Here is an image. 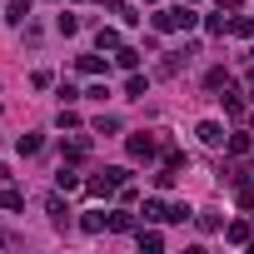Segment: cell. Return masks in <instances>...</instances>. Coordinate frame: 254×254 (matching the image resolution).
I'll return each instance as SVG.
<instances>
[{"label":"cell","mask_w":254,"mask_h":254,"mask_svg":"<svg viewBox=\"0 0 254 254\" xmlns=\"http://www.w3.org/2000/svg\"><path fill=\"white\" fill-rule=\"evenodd\" d=\"M150 20H155V30H194V10H185V5H175V10H155Z\"/></svg>","instance_id":"1"},{"label":"cell","mask_w":254,"mask_h":254,"mask_svg":"<svg viewBox=\"0 0 254 254\" xmlns=\"http://www.w3.org/2000/svg\"><path fill=\"white\" fill-rule=\"evenodd\" d=\"M125 150H130V160H155L160 140H155V135H130V145H125Z\"/></svg>","instance_id":"2"},{"label":"cell","mask_w":254,"mask_h":254,"mask_svg":"<svg viewBox=\"0 0 254 254\" xmlns=\"http://www.w3.org/2000/svg\"><path fill=\"white\" fill-rule=\"evenodd\" d=\"M194 135H199V145H209V150H219V145L229 140V135H224V125H219V120H204V125H199V130H194Z\"/></svg>","instance_id":"3"},{"label":"cell","mask_w":254,"mask_h":254,"mask_svg":"<svg viewBox=\"0 0 254 254\" xmlns=\"http://www.w3.org/2000/svg\"><path fill=\"white\" fill-rule=\"evenodd\" d=\"M80 229H85V234H105V229H110V214H105V209H85Z\"/></svg>","instance_id":"4"},{"label":"cell","mask_w":254,"mask_h":254,"mask_svg":"<svg viewBox=\"0 0 254 254\" xmlns=\"http://www.w3.org/2000/svg\"><path fill=\"white\" fill-rule=\"evenodd\" d=\"M224 150H229V155H234V160H244V155H249V150H254V140H249V135H244V130H234V135H229V140H224Z\"/></svg>","instance_id":"5"},{"label":"cell","mask_w":254,"mask_h":254,"mask_svg":"<svg viewBox=\"0 0 254 254\" xmlns=\"http://www.w3.org/2000/svg\"><path fill=\"white\" fill-rule=\"evenodd\" d=\"M150 95V80L145 75H130V80H125V100H145Z\"/></svg>","instance_id":"6"},{"label":"cell","mask_w":254,"mask_h":254,"mask_svg":"<svg viewBox=\"0 0 254 254\" xmlns=\"http://www.w3.org/2000/svg\"><path fill=\"white\" fill-rule=\"evenodd\" d=\"M45 209H50V224H70V209H65V199H60V194H50V199H45Z\"/></svg>","instance_id":"7"},{"label":"cell","mask_w":254,"mask_h":254,"mask_svg":"<svg viewBox=\"0 0 254 254\" xmlns=\"http://www.w3.org/2000/svg\"><path fill=\"white\" fill-rule=\"evenodd\" d=\"M5 20H10V25H25V20H30V0H10Z\"/></svg>","instance_id":"8"},{"label":"cell","mask_w":254,"mask_h":254,"mask_svg":"<svg viewBox=\"0 0 254 254\" xmlns=\"http://www.w3.org/2000/svg\"><path fill=\"white\" fill-rule=\"evenodd\" d=\"M0 209H25V194L10 185V190H0Z\"/></svg>","instance_id":"9"},{"label":"cell","mask_w":254,"mask_h":254,"mask_svg":"<svg viewBox=\"0 0 254 254\" xmlns=\"http://www.w3.org/2000/svg\"><path fill=\"white\" fill-rule=\"evenodd\" d=\"M55 190H65V194H70V190H80V175L60 165V175H55Z\"/></svg>","instance_id":"10"},{"label":"cell","mask_w":254,"mask_h":254,"mask_svg":"<svg viewBox=\"0 0 254 254\" xmlns=\"http://www.w3.org/2000/svg\"><path fill=\"white\" fill-rule=\"evenodd\" d=\"M140 249H150V254L165 249V234H160V229H140Z\"/></svg>","instance_id":"11"},{"label":"cell","mask_w":254,"mask_h":254,"mask_svg":"<svg viewBox=\"0 0 254 254\" xmlns=\"http://www.w3.org/2000/svg\"><path fill=\"white\" fill-rule=\"evenodd\" d=\"M115 60H120V70H135V65H140V50H130V45H120V50H115Z\"/></svg>","instance_id":"12"},{"label":"cell","mask_w":254,"mask_h":254,"mask_svg":"<svg viewBox=\"0 0 254 254\" xmlns=\"http://www.w3.org/2000/svg\"><path fill=\"white\" fill-rule=\"evenodd\" d=\"M75 65H80V75H100V70H105V60H100V55H80Z\"/></svg>","instance_id":"13"},{"label":"cell","mask_w":254,"mask_h":254,"mask_svg":"<svg viewBox=\"0 0 254 254\" xmlns=\"http://www.w3.org/2000/svg\"><path fill=\"white\" fill-rule=\"evenodd\" d=\"M224 239H229V244H249V224H244V219H239V224H229V229H224Z\"/></svg>","instance_id":"14"},{"label":"cell","mask_w":254,"mask_h":254,"mask_svg":"<svg viewBox=\"0 0 254 254\" xmlns=\"http://www.w3.org/2000/svg\"><path fill=\"white\" fill-rule=\"evenodd\" d=\"M130 224H135V219H130V209H115V214H110V229H115V234H125Z\"/></svg>","instance_id":"15"},{"label":"cell","mask_w":254,"mask_h":254,"mask_svg":"<svg viewBox=\"0 0 254 254\" xmlns=\"http://www.w3.org/2000/svg\"><path fill=\"white\" fill-rule=\"evenodd\" d=\"M204 30H209V35H224V30H229V15H224V10H219V15H209V20H204Z\"/></svg>","instance_id":"16"},{"label":"cell","mask_w":254,"mask_h":254,"mask_svg":"<svg viewBox=\"0 0 254 254\" xmlns=\"http://www.w3.org/2000/svg\"><path fill=\"white\" fill-rule=\"evenodd\" d=\"M85 155H90V140H70L65 145V160H85Z\"/></svg>","instance_id":"17"},{"label":"cell","mask_w":254,"mask_h":254,"mask_svg":"<svg viewBox=\"0 0 254 254\" xmlns=\"http://www.w3.org/2000/svg\"><path fill=\"white\" fill-rule=\"evenodd\" d=\"M95 45H100V50H120V35H115V30H100Z\"/></svg>","instance_id":"18"},{"label":"cell","mask_w":254,"mask_h":254,"mask_svg":"<svg viewBox=\"0 0 254 254\" xmlns=\"http://www.w3.org/2000/svg\"><path fill=\"white\" fill-rule=\"evenodd\" d=\"M15 150H20V155H40V135H20Z\"/></svg>","instance_id":"19"},{"label":"cell","mask_w":254,"mask_h":254,"mask_svg":"<svg viewBox=\"0 0 254 254\" xmlns=\"http://www.w3.org/2000/svg\"><path fill=\"white\" fill-rule=\"evenodd\" d=\"M95 130H100V135H115V130H120V120H115V115H100V120H95Z\"/></svg>","instance_id":"20"},{"label":"cell","mask_w":254,"mask_h":254,"mask_svg":"<svg viewBox=\"0 0 254 254\" xmlns=\"http://www.w3.org/2000/svg\"><path fill=\"white\" fill-rule=\"evenodd\" d=\"M55 30H60V35H75V30H80V20H75V15H60V20H55Z\"/></svg>","instance_id":"21"},{"label":"cell","mask_w":254,"mask_h":254,"mask_svg":"<svg viewBox=\"0 0 254 254\" xmlns=\"http://www.w3.org/2000/svg\"><path fill=\"white\" fill-rule=\"evenodd\" d=\"M204 85H209V90H224V85H229V75H224V70H209V75H204Z\"/></svg>","instance_id":"22"},{"label":"cell","mask_w":254,"mask_h":254,"mask_svg":"<svg viewBox=\"0 0 254 254\" xmlns=\"http://www.w3.org/2000/svg\"><path fill=\"white\" fill-rule=\"evenodd\" d=\"M165 209H170V204H160V199H150V204H145V219H160V224H165Z\"/></svg>","instance_id":"23"},{"label":"cell","mask_w":254,"mask_h":254,"mask_svg":"<svg viewBox=\"0 0 254 254\" xmlns=\"http://www.w3.org/2000/svg\"><path fill=\"white\" fill-rule=\"evenodd\" d=\"M55 125H60V130H75V125H80V115H75V110H60V120H55Z\"/></svg>","instance_id":"24"},{"label":"cell","mask_w":254,"mask_h":254,"mask_svg":"<svg viewBox=\"0 0 254 254\" xmlns=\"http://www.w3.org/2000/svg\"><path fill=\"white\" fill-rule=\"evenodd\" d=\"M219 100H224V110H229V115H239V110H244V100H239V95H229V90H224Z\"/></svg>","instance_id":"25"},{"label":"cell","mask_w":254,"mask_h":254,"mask_svg":"<svg viewBox=\"0 0 254 254\" xmlns=\"http://www.w3.org/2000/svg\"><path fill=\"white\" fill-rule=\"evenodd\" d=\"M249 90H254V70H249Z\"/></svg>","instance_id":"26"},{"label":"cell","mask_w":254,"mask_h":254,"mask_svg":"<svg viewBox=\"0 0 254 254\" xmlns=\"http://www.w3.org/2000/svg\"><path fill=\"white\" fill-rule=\"evenodd\" d=\"M145 5H155V0H145Z\"/></svg>","instance_id":"27"}]
</instances>
